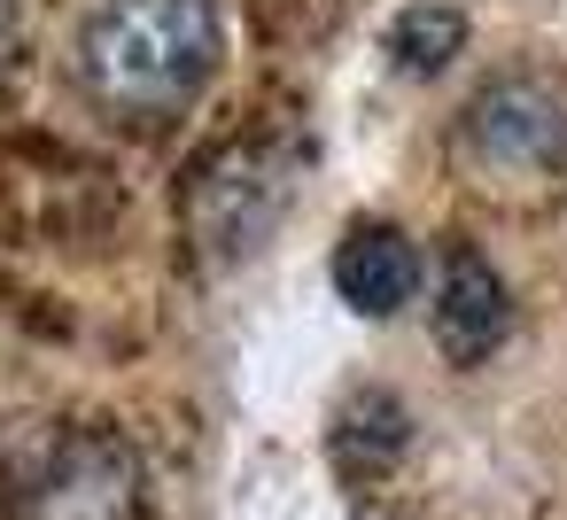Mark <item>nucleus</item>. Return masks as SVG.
I'll return each mask as SVG.
<instances>
[{
	"mask_svg": "<svg viewBox=\"0 0 567 520\" xmlns=\"http://www.w3.org/2000/svg\"><path fill=\"white\" fill-rule=\"evenodd\" d=\"M458 148L482 171H551L567 164V94L544 79H489L458 117Z\"/></svg>",
	"mask_w": 567,
	"mask_h": 520,
	"instance_id": "7ed1b4c3",
	"label": "nucleus"
},
{
	"mask_svg": "<svg viewBox=\"0 0 567 520\" xmlns=\"http://www.w3.org/2000/svg\"><path fill=\"white\" fill-rule=\"evenodd\" d=\"M420 288V249L404 241V226L389 218H358L342 241H334V295L358 311V319H396Z\"/></svg>",
	"mask_w": 567,
	"mask_h": 520,
	"instance_id": "39448f33",
	"label": "nucleus"
},
{
	"mask_svg": "<svg viewBox=\"0 0 567 520\" xmlns=\"http://www.w3.org/2000/svg\"><path fill=\"white\" fill-rule=\"evenodd\" d=\"M24 520H141V450L117 427H71L24 481Z\"/></svg>",
	"mask_w": 567,
	"mask_h": 520,
	"instance_id": "f03ea898",
	"label": "nucleus"
},
{
	"mask_svg": "<svg viewBox=\"0 0 567 520\" xmlns=\"http://www.w3.org/2000/svg\"><path fill=\"white\" fill-rule=\"evenodd\" d=\"M513 326V295H505V272L482 257V249H451L443 257V280H435V350L451 365H482Z\"/></svg>",
	"mask_w": 567,
	"mask_h": 520,
	"instance_id": "20e7f679",
	"label": "nucleus"
},
{
	"mask_svg": "<svg viewBox=\"0 0 567 520\" xmlns=\"http://www.w3.org/2000/svg\"><path fill=\"white\" fill-rule=\"evenodd\" d=\"M9 48H17V0H0V63H9Z\"/></svg>",
	"mask_w": 567,
	"mask_h": 520,
	"instance_id": "0eeeda50",
	"label": "nucleus"
},
{
	"mask_svg": "<svg viewBox=\"0 0 567 520\" xmlns=\"http://www.w3.org/2000/svg\"><path fill=\"white\" fill-rule=\"evenodd\" d=\"M458 48H466V17L451 0H412V9L389 24V55H396L404 79H435Z\"/></svg>",
	"mask_w": 567,
	"mask_h": 520,
	"instance_id": "423d86ee",
	"label": "nucleus"
},
{
	"mask_svg": "<svg viewBox=\"0 0 567 520\" xmlns=\"http://www.w3.org/2000/svg\"><path fill=\"white\" fill-rule=\"evenodd\" d=\"M226 55L218 0H94L79 32V79L102 110L172 117L187 110Z\"/></svg>",
	"mask_w": 567,
	"mask_h": 520,
	"instance_id": "f257e3e1",
	"label": "nucleus"
}]
</instances>
